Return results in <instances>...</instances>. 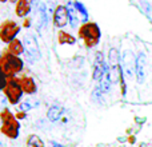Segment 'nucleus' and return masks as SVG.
Segmentation results:
<instances>
[{
    "label": "nucleus",
    "mask_w": 152,
    "mask_h": 147,
    "mask_svg": "<svg viewBox=\"0 0 152 147\" xmlns=\"http://www.w3.org/2000/svg\"><path fill=\"white\" fill-rule=\"evenodd\" d=\"M0 67H1V74L5 78L13 76L15 74L20 72L23 70V60L19 59V56L7 52L3 54L1 60H0Z\"/></svg>",
    "instance_id": "f257e3e1"
},
{
    "label": "nucleus",
    "mask_w": 152,
    "mask_h": 147,
    "mask_svg": "<svg viewBox=\"0 0 152 147\" xmlns=\"http://www.w3.org/2000/svg\"><path fill=\"white\" fill-rule=\"evenodd\" d=\"M79 35L81 39H84L87 47H94L100 40V28L96 23H86L80 27Z\"/></svg>",
    "instance_id": "f03ea898"
},
{
    "label": "nucleus",
    "mask_w": 152,
    "mask_h": 147,
    "mask_svg": "<svg viewBox=\"0 0 152 147\" xmlns=\"http://www.w3.org/2000/svg\"><path fill=\"white\" fill-rule=\"evenodd\" d=\"M20 124L13 118V115L8 110H3L1 112V132L11 139H16L19 135Z\"/></svg>",
    "instance_id": "7ed1b4c3"
},
{
    "label": "nucleus",
    "mask_w": 152,
    "mask_h": 147,
    "mask_svg": "<svg viewBox=\"0 0 152 147\" xmlns=\"http://www.w3.org/2000/svg\"><path fill=\"white\" fill-rule=\"evenodd\" d=\"M3 92L8 98L11 104H18L21 99V95H23V90H21L20 84L18 83V79L13 78H10L5 80V86L3 87Z\"/></svg>",
    "instance_id": "20e7f679"
},
{
    "label": "nucleus",
    "mask_w": 152,
    "mask_h": 147,
    "mask_svg": "<svg viewBox=\"0 0 152 147\" xmlns=\"http://www.w3.org/2000/svg\"><path fill=\"white\" fill-rule=\"evenodd\" d=\"M23 47H24V54L27 55L28 60L31 62H36L40 59V50L37 42L32 35H26L23 39Z\"/></svg>",
    "instance_id": "39448f33"
},
{
    "label": "nucleus",
    "mask_w": 152,
    "mask_h": 147,
    "mask_svg": "<svg viewBox=\"0 0 152 147\" xmlns=\"http://www.w3.org/2000/svg\"><path fill=\"white\" fill-rule=\"evenodd\" d=\"M19 31H20V27H19L15 21L7 20L1 24V28H0V37H1L3 42L11 43L15 40V36L19 34Z\"/></svg>",
    "instance_id": "423d86ee"
},
{
    "label": "nucleus",
    "mask_w": 152,
    "mask_h": 147,
    "mask_svg": "<svg viewBox=\"0 0 152 147\" xmlns=\"http://www.w3.org/2000/svg\"><path fill=\"white\" fill-rule=\"evenodd\" d=\"M108 72L110 71H108V66L104 60V56H103L102 52H97L96 56H95L94 75H92V78H94V80L99 82V80H102Z\"/></svg>",
    "instance_id": "0eeeda50"
},
{
    "label": "nucleus",
    "mask_w": 152,
    "mask_h": 147,
    "mask_svg": "<svg viewBox=\"0 0 152 147\" xmlns=\"http://www.w3.org/2000/svg\"><path fill=\"white\" fill-rule=\"evenodd\" d=\"M69 23V10L64 5H58L53 12V24L59 28H63Z\"/></svg>",
    "instance_id": "6e6552de"
},
{
    "label": "nucleus",
    "mask_w": 152,
    "mask_h": 147,
    "mask_svg": "<svg viewBox=\"0 0 152 147\" xmlns=\"http://www.w3.org/2000/svg\"><path fill=\"white\" fill-rule=\"evenodd\" d=\"M136 75H137V82L143 83L147 75V58H145V54L140 52L139 56L136 59Z\"/></svg>",
    "instance_id": "1a4fd4ad"
},
{
    "label": "nucleus",
    "mask_w": 152,
    "mask_h": 147,
    "mask_svg": "<svg viewBox=\"0 0 152 147\" xmlns=\"http://www.w3.org/2000/svg\"><path fill=\"white\" fill-rule=\"evenodd\" d=\"M134 58H132V54L126 51L123 55V67H124V72H126V76L128 79H131L134 76V71H136V66H134Z\"/></svg>",
    "instance_id": "9d476101"
},
{
    "label": "nucleus",
    "mask_w": 152,
    "mask_h": 147,
    "mask_svg": "<svg viewBox=\"0 0 152 147\" xmlns=\"http://www.w3.org/2000/svg\"><path fill=\"white\" fill-rule=\"evenodd\" d=\"M18 83L20 84L23 92H26V94H35V92H36V84H35L32 78L23 76V78L18 79Z\"/></svg>",
    "instance_id": "9b49d317"
},
{
    "label": "nucleus",
    "mask_w": 152,
    "mask_h": 147,
    "mask_svg": "<svg viewBox=\"0 0 152 147\" xmlns=\"http://www.w3.org/2000/svg\"><path fill=\"white\" fill-rule=\"evenodd\" d=\"M63 112H64L63 107H61V106H58V104H56V106H52V107L48 110L47 116H48V119H50L51 122H56V121H59V119L61 118Z\"/></svg>",
    "instance_id": "f8f14e48"
},
{
    "label": "nucleus",
    "mask_w": 152,
    "mask_h": 147,
    "mask_svg": "<svg viewBox=\"0 0 152 147\" xmlns=\"http://www.w3.org/2000/svg\"><path fill=\"white\" fill-rule=\"evenodd\" d=\"M31 11V5H29V0H19L18 1V7H16V13L18 16L23 18L27 13Z\"/></svg>",
    "instance_id": "ddd939ff"
},
{
    "label": "nucleus",
    "mask_w": 152,
    "mask_h": 147,
    "mask_svg": "<svg viewBox=\"0 0 152 147\" xmlns=\"http://www.w3.org/2000/svg\"><path fill=\"white\" fill-rule=\"evenodd\" d=\"M8 52L12 54V55L19 56L21 52H24L23 43H21L19 39H15L13 42H11V43H10V46H8Z\"/></svg>",
    "instance_id": "4468645a"
},
{
    "label": "nucleus",
    "mask_w": 152,
    "mask_h": 147,
    "mask_svg": "<svg viewBox=\"0 0 152 147\" xmlns=\"http://www.w3.org/2000/svg\"><path fill=\"white\" fill-rule=\"evenodd\" d=\"M108 75H110V79H111V82H112V83H118L119 78H120V67H119V64L111 66Z\"/></svg>",
    "instance_id": "2eb2a0df"
},
{
    "label": "nucleus",
    "mask_w": 152,
    "mask_h": 147,
    "mask_svg": "<svg viewBox=\"0 0 152 147\" xmlns=\"http://www.w3.org/2000/svg\"><path fill=\"white\" fill-rule=\"evenodd\" d=\"M27 147H44V142L37 135H31L27 139Z\"/></svg>",
    "instance_id": "dca6fc26"
},
{
    "label": "nucleus",
    "mask_w": 152,
    "mask_h": 147,
    "mask_svg": "<svg viewBox=\"0 0 152 147\" xmlns=\"http://www.w3.org/2000/svg\"><path fill=\"white\" fill-rule=\"evenodd\" d=\"M59 42L63 44V43H68V44H74L76 42V39L74 36H71L69 34H67V32H63L60 31L59 32Z\"/></svg>",
    "instance_id": "f3484780"
},
{
    "label": "nucleus",
    "mask_w": 152,
    "mask_h": 147,
    "mask_svg": "<svg viewBox=\"0 0 152 147\" xmlns=\"http://www.w3.org/2000/svg\"><path fill=\"white\" fill-rule=\"evenodd\" d=\"M111 84H112V82H111V79H110V75L107 74V75L100 80V90H102L103 92H108L110 91Z\"/></svg>",
    "instance_id": "a211bd4d"
},
{
    "label": "nucleus",
    "mask_w": 152,
    "mask_h": 147,
    "mask_svg": "<svg viewBox=\"0 0 152 147\" xmlns=\"http://www.w3.org/2000/svg\"><path fill=\"white\" fill-rule=\"evenodd\" d=\"M108 59L111 62V66H115V64H119V52L115 48H111L110 54H108Z\"/></svg>",
    "instance_id": "6ab92c4d"
},
{
    "label": "nucleus",
    "mask_w": 152,
    "mask_h": 147,
    "mask_svg": "<svg viewBox=\"0 0 152 147\" xmlns=\"http://www.w3.org/2000/svg\"><path fill=\"white\" fill-rule=\"evenodd\" d=\"M74 7H75V10H76V11H79V12H80V15L83 16L84 20H87V19H88V12H87L86 7H84V5L81 4V3L75 1V3H74Z\"/></svg>",
    "instance_id": "aec40b11"
},
{
    "label": "nucleus",
    "mask_w": 152,
    "mask_h": 147,
    "mask_svg": "<svg viewBox=\"0 0 152 147\" xmlns=\"http://www.w3.org/2000/svg\"><path fill=\"white\" fill-rule=\"evenodd\" d=\"M47 20H48V18H47V10H45V5L42 4V5H40V21H42V26L43 27L47 26Z\"/></svg>",
    "instance_id": "412c9836"
},
{
    "label": "nucleus",
    "mask_w": 152,
    "mask_h": 147,
    "mask_svg": "<svg viewBox=\"0 0 152 147\" xmlns=\"http://www.w3.org/2000/svg\"><path fill=\"white\" fill-rule=\"evenodd\" d=\"M69 23H71V27L77 26V16L74 13V10H69Z\"/></svg>",
    "instance_id": "4be33fe9"
},
{
    "label": "nucleus",
    "mask_w": 152,
    "mask_h": 147,
    "mask_svg": "<svg viewBox=\"0 0 152 147\" xmlns=\"http://www.w3.org/2000/svg\"><path fill=\"white\" fill-rule=\"evenodd\" d=\"M34 106H35V104H32L31 100H27V102L21 103V110H29V108L34 107Z\"/></svg>",
    "instance_id": "5701e85b"
},
{
    "label": "nucleus",
    "mask_w": 152,
    "mask_h": 147,
    "mask_svg": "<svg viewBox=\"0 0 152 147\" xmlns=\"http://www.w3.org/2000/svg\"><path fill=\"white\" fill-rule=\"evenodd\" d=\"M53 147H63V146H61V145H55Z\"/></svg>",
    "instance_id": "b1692460"
},
{
    "label": "nucleus",
    "mask_w": 152,
    "mask_h": 147,
    "mask_svg": "<svg viewBox=\"0 0 152 147\" xmlns=\"http://www.w3.org/2000/svg\"><path fill=\"white\" fill-rule=\"evenodd\" d=\"M11 1H13V3H15V1H19V0H11Z\"/></svg>",
    "instance_id": "393cba45"
},
{
    "label": "nucleus",
    "mask_w": 152,
    "mask_h": 147,
    "mask_svg": "<svg viewBox=\"0 0 152 147\" xmlns=\"http://www.w3.org/2000/svg\"><path fill=\"white\" fill-rule=\"evenodd\" d=\"M1 1H3V3H4V1H7V0H1Z\"/></svg>",
    "instance_id": "a878e982"
}]
</instances>
